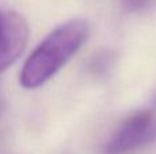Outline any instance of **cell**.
<instances>
[{"mask_svg":"<svg viewBox=\"0 0 156 154\" xmlns=\"http://www.w3.org/2000/svg\"><path fill=\"white\" fill-rule=\"evenodd\" d=\"M27 37V23L19 14L0 11V72L22 55Z\"/></svg>","mask_w":156,"mask_h":154,"instance_id":"3","label":"cell"},{"mask_svg":"<svg viewBox=\"0 0 156 154\" xmlns=\"http://www.w3.org/2000/svg\"><path fill=\"white\" fill-rule=\"evenodd\" d=\"M89 37V25L71 19L49 33L30 53L21 71V85L36 89L52 78L77 53Z\"/></svg>","mask_w":156,"mask_h":154,"instance_id":"1","label":"cell"},{"mask_svg":"<svg viewBox=\"0 0 156 154\" xmlns=\"http://www.w3.org/2000/svg\"><path fill=\"white\" fill-rule=\"evenodd\" d=\"M154 135V116L148 111L130 115L107 142L104 154H126L148 142Z\"/></svg>","mask_w":156,"mask_h":154,"instance_id":"2","label":"cell"},{"mask_svg":"<svg viewBox=\"0 0 156 154\" xmlns=\"http://www.w3.org/2000/svg\"><path fill=\"white\" fill-rule=\"evenodd\" d=\"M111 65L110 56L108 55H103L101 57H94L93 63H92V70H94V72H100V71H105V68H108Z\"/></svg>","mask_w":156,"mask_h":154,"instance_id":"4","label":"cell"},{"mask_svg":"<svg viewBox=\"0 0 156 154\" xmlns=\"http://www.w3.org/2000/svg\"><path fill=\"white\" fill-rule=\"evenodd\" d=\"M138 2H140V0H130V3H134V4H137Z\"/></svg>","mask_w":156,"mask_h":154,"instance_id":"5","label":"cell"},{"mask_svg":"<svg viewBox=\"0 0 156 154\" xmlns=\"http://www.w3.org/2000/svg\"><path fill=\"white\" fill-rule=\"evenodd\" d=\"M0 108H2V100H0Z\"/></svg>","mask_w":156,"mask_h":154,"instance_id":"6","label":"cell"}]
</instances>
